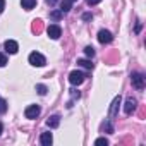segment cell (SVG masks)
Segmentation results:
<instances>
[{"label": "cell", "instance_id": "1", "mask_svg": "<svg viewBox=\"0 0 146 146\" xmlns=\"http://www.w3.org/2000/svg\"><path fill=\"white\" fill-rule=\"evenodd\" d=\"M84 79H86V74H84V72H81V70H72L70 74H69V83H70L72 86L83 84Z\"/></svg>", "mask_w": 146, "mask_h": 146}, {"label": "cell", "instance_id": "2", "mask_svg": "<svg viewBox=\"0 0 146 146\" xmlns=\"http://www.w3.org/2000/svg\"><path fill=\"white\" fill-rule=\"evenodd\" d=\"M29 64L35 65V67H43L46 64V60L40 52H33V53H29Z\"/></svg>", "mask_w": 146, "mask_h": 146}, {"label": "cell", "instance_id": "3", "mask_svg": "<svg viewBox=\"0 0 146 146\" xmlns=\"http://www.w3.org/2000/svg\"><path fill=\"white\" fill-rule=\"evenodd\" d=\"M131 83L136 90H143L144 88V76L139 74V72H132L131 74Z\"/></svg>", "mask_w": 146, "mask_h": 146}, {"label": "cell", "instance_id": "4", "mask_svg": "<svg viewBox=\"0 0 146 146\" xmlns=\"http://www.w3.org/2000/svg\"><path fill=\"white\" fill-rule=\"evenodd\" d=\"M46 33H48V36H50L52 40H58V38L62 36V29H60L58 24H50V26L46 28Z\"/></svg>", "mask_w": 146, "mask_h": 146}, {"label": "cell", "instance_id": "5", "mask_svg": "<svg viewBox=\"0 0 146 146\" xmlns=\"http://www.w3.org/2000/svg\"><path fill=\"white\" fill-rule=\"evenodd\" d=\"M40 112H41V108H40L38 105H29V107L24 110V115H26V119H36V117L40 115Z\"/></svg>", "mask_w": 146, "mask_h": 146}, {"label": "cell", "instance_id": "6", "mask_svg": "<svg viewBox=\"0 0 146 146\" xmlns=\"http://www.w3.org/2000/svg\"><path fill=\"white\" fill-rule=\"evenodd\" d=\"M113 40V36H112V33L110 31H107V29H102L100 33H98V41L102 43V45H105V43H110Z\"/></svg>", "mask_w": 146, "mask_h": 146}, {"label": "cell", "instance_id": "7", "mask_svg": "<svg viewBox=\"0 0 146 146\" xmlns=\"http://www.w3.org/2000/svg\"><path fill=\"white\" fill-rule=\"evenodd\" d=\"M4 46H5V52L11 53V55L17 53V50H19V45H17V41H14V40H7Z\"/></svg>", "mask_w": 146, "mask_h": 146}, {"label": "cell", "instance_id": "8", "mask_svg": "<svg viewBox=\"0 0 146 146\" xmlns=\"http://www.w3.org/2000/svg\"><path fill=\"white\" fill-rule=\"evenodd\" d=\"M136 105H137V102H136L134 98H127V102H125V105H124V112H125L127 115H131V113L136 110Z\"/></svg>", "mask_w": 146, "mask_h": 146}, {"label": "cell", "instance_id": "9", "mask_svg": "<svg viewBox=\"0 0 146 146\" xmlns=\"http://www.w3.org/2000/svg\"><path fill=\"white\" fill-rule=\"evenodd\" d=\"M120 95L119 96H115L113 98V102H112V107H110V119H113L115 115H117V110H119V105H120Z\"/></svg>", "mask_w": 146, "mask_h": 146}, {"label": "cell", "instance_id": "10", "mask_svg": "<svg viewBox=\"0 0 146 146\" xmlns=\"http://www.w3.org/2000/svg\"><path fill=\"white\" fill-rule=\"evenodd\" d=\"M40 141H41L43 146H50V144L53 143V136H52V132H43V134L40 136Z\"/></svg>", "mask_w": 146, "mask_h": 146}, {"label": "cell", "instance_id": "11", "mask_svg": "<svg viewBox=\"0 0 146 146\" xmlns=\"http://www.w3.org/2000/svg\"><path fill=\"white\" fill-rule=\"evenodd\" d=\"M46 124H48V127H50V129H55V127H58V125H60V117H58V115H52V117H48Z\"/></svg>", "mask_w": 146, "mask_h": 146}, {"label": "cell", "instance_id": "12", "mask_svg": "<svg viewBox=\"0 0 146 146\" xmlns=\"http://www.w3.org/2000/svg\"><path fill=\"white\" fill-rule=\"evenodd\" d=\"M72 9V0H62L60 2V11L62 12H69Z\"/></svg>", "mask_w": 146, "mask_h": 146}, {"label": "cell", "instance_id": "13", "mask_svg": "<svg viewBox=\"0 0 146 146\" xmlns=\"http://www.w3.org/2000/svg\"><path fill=\"white\" fill-rule=\"evenodd\" d=\"M21 5H23V9H26V11H31V9L36 5V0H21Z\"/></svg>", "mask_w": 146, "mask_h": 146}, {"label": "cell", "instance_id": "14", "mask_svg": "<svg viewBox=\"0 0 146 146\" xmlns=\"http://www.w3.org/2000/svg\"><path fill=\"white\" fill-rule=\"evenodd\" d=\"M78 65H81L84 69H93V62L91 60H86V58H78Z\"/></svg>", "mask_w": 146, "mask_h": 146}, {"label": "cell", "instance_id": "15", "mask_svg": "<svg viewBox=\"0 0 146 146\" xmlns=\"http://www.w3.org/2000/svg\"><path fill=\"white\" fill-rule=\"evenodd\" d=\"M41 28H43V26H41V21H40V19L33 21V31H35L36 35H38V33H41Z\"/></svg>", "mask_w": 146, "mask_h": 146}, {"label": "cell", "instance_id": "16", "mask_svg": "<svg viewBox=\"0 0 146 146\" xmlns=\"http://www.w3.org/2000/svg\"><path fill=\"white\" fill-rule=\"evenodd\" d=\"M62 16H64V12H62V11H53V12L50 14V17H52V19H55V21H58Z\"/></svg>", "mask_w": 146, "mask_h": 146}, {"label": "cell", "instance_id": "17", "mask_svg": "<svg viewBox=\"0 0 146 146\" xmlns=\"http://www.w3.org/2000/svg\"><path fill=\"white\" fill-rule=\"evenodd\" d=\"M84 53H86V57L93 58V57H95V48H93V46H86V48H84Z\"/></svg>", "mask_w": 146, "mask_h": 146}, {"label": "cell", "instance_id": "18", "mask_svg": "<svg viewBox=\"0 0 146 146\" xmlns=\"http://www.w3.org/2000/svg\"><path fill=\"white\" fill-rule=\"evenodd\" d=\"M7 112V102L0 98V113H5Z\"/></svg>", "mask_w": 146, "mask_h": 146}, {"label": "cell", "instance_id": "19", "mask_svg": "<svg viewBox=\"0 0 146 146\" xmlns=\"http://www.w3.org/2000/svg\"><path fill=\"white\" fill-rule=\"evenodd\" d=\"M36 91H38V95H46V86H43V84H38L36 86Z\"/></svg>", "mask_w": 146, "mask_h": 146}, {"label": "cell", "instance_id": "20", "mask_svg": "<svg viewBox=\"0 0 146 146\" xmlns=\"http://www.w3.org/2000/svg\"><path fill=\"white\" fill-rule=\"evenodd\" d=\"M102 127H103V131H107V132H110V134L113 132V127H112V124H110V122H105Z\"/></svg>", "mask_w": 146, "mask_h": 146}, {"label": "cell", "instance_id": "21", "mask_svg": "<svg viewBox=\"0 0 146 146\" xmlns=\"http://www.w3.org/2000/svg\"><path fill=\"white\" fill-rule=\"evenodd\" d=\"M95 144H96V146H100V144H105V146H107V144H108V139H107V137H98V139L95 141Z\"/></svg>", "mask_w": 146, "mask_h": 146}, {"label": "cell", "instance_id": "22", "mask_svg": "<svg viewBox=\"0 0 146 146\" xmlns=\"http://www.w3.org/2000/svg\"><path fill=\"white\" fill-rule=\"evenodd\" d=\"M4 65H7V57H5V53L0 52V67H4Z\"/></svg>", "mask_w": 146, "mask_h": 146}, {"label": "cell", "instance_id": "23", "mask_svg": "<svg viewBox=\"0 0 146 146\" xmlns=\"http://www.w3.org/2000/svg\"><path fill=\"white\" fill-rule=\"evenodd\" d=\"M86 2H88V5H96V4L102 2V0H86Z\"/></svg>", "mask_w": 146, "mask_h": 146}, {"label": "cell", "instance_id": "24", "mask_svg": "<svg viewBox=\"0 0 146 146\" xmlns=\"http://www.w3.org/2000/svg\"><path fill=\"white\" fill-rule=\"evenodd\" d=\"M70 95H72V98H74V100L81 96V95H79V91H74V90H72V93H70Z\"/></svg>", "mask_w": 146, "mask_h": 146}, {"label": "cell", "instance_id": "25", "mask_svg": "<svg viewBox=\"0 0 146 146\" xmlns=\"http://www.w3.org/2000/svg\"><path fill=\"white\" fill-rule=\"evenodd\" d=\"M5 9V0H0V12H4Z\"/></svg>", "mask_w": 146, "mask_h": 146}, {"label": "cell", "instance_id": "26", "mask_svg": "<svg viewBox=\"0 0 146 146\" xmlns=\"http://www.w3.org/2000/svg\"><path fill=\"white\" fill-rule=\"evenodd\" d=\"M83 19H84V21H90V19H93V16H91V14H84Z\"/></svg>", "mask_w": 146, "mask_h": 146}, {"label": "cell", "instance_id": "27", "mask_svg": "<svg viewBox=\"0 0 146 146\" xmlns=\"http://www.w3.org/2000/svg\"><path fill=\"white\" fill-rule=\"evenodd\" d=\"M55 2L57 0H46V4H50V5H55Z\"/></svg>", "mask_w": 146, "mask_h": 146}, {"label": "cell", "instance_id": "28", "mask_svg": "<svg viewBox=\"0 0 146 146\" xmlns=\"http://www.w3.org/2000/svg\"><path fill=\"white\" fill-rule=\"evenodd\" d=\"M2 131H4V125H2V124H0V134H2Z\"/></svg>", "mask_w": 146, "mask_h": 146}]
</instances>
